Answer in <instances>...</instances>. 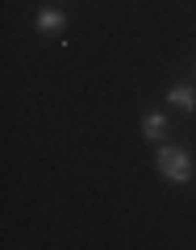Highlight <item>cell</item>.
<instances>
[{"label": "cell", "mask_w": 196, "mask_h": 250, "mask_svg": "<svg viewBox=\"0 0 196 250\" xmlns=\"http://www.w3.org/2000/svg\"><path fill=\"white\" fill-rule=\"evenodd\" d=\"M154 167H159V175L167 179V184H188V179H192V154L179 150V146H159Z\"/></svg>", "instance_id": "obj_1"}, {"label": "cell", "mask_w": 196, "mask_h": 250, "mask_svg": "<svg viewBox=\"0 0 196 250\" xmlns=\"http://www.w3.org/2000/svg\"><path fill=\"white\" fill-rule=\"evenodd\" d=\"M192 75H196V71H192Z\"/></svg>", "instance_id": "obj_5"}, {"label": "cell", "mask_w": 196, "mask_h": 250, "mask_svg": "<svg viewBox=\"0 0 196 250\" xmlns=\"http://www.w3.org/2000/svg\"><path fill=\"white\" fill-rule=\"evenodd\" d=\"M38 34H63V25H67V17H63L59 9H38Z\"/></svg>", "instance_id": "obj_2"}, {"label": "cell", "mask_w": 196, "mask_h": 250, "mask_svg": "<svg viewBox=\"0 0 196 250\" xmlns=\"http://www.w3.org/2000/svg\"><path fill=\"white\" fill-rule=\"evenodd\" d=\"M167 104L192 113V108H196V92H192V88H171V92H167Z\"/></svg>", "instance_id": "obj_3"}, {"label": "cell", "mask_w": 196, "mask_h": 250, "mask_svg": "<svg viewBox=\"0 0 196 250\" xmlns=\"http://www.w3.org/2000/svg\"><path fill=\"white\" fill-rule=\"evenodd\" d=\"M142 134L151 138V142H159V138L167 134V117H163V113H151V117L142 121Z\"/></svg>", "instance_id": "obj_4"}]
</instances>
